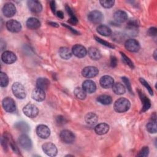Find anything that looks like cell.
<instances>
[{"instance_id":"1","label":"cell","mask_w":157,"mask_h":157,"mask_svg":"<svg viewBox=\"0 0 157 157\" xmlns=\"http://www.w3.org/2000/svg\"><path fill=\"white\" fill-rule=\"evenodd\" d=\"M131 104L128 99L124 98H120L118 99L114 103L113 107L116 112L118 113H123L126 112L130 108Z\"/></svg>"},{"instance_id":"2","label":"cell","mask_w":157,"mask_h":157,"mask_svg":"<svg viewBox=\"0 0 157 157\" xmlns=\"http://www.w3.org/2000/svg\"><path fill=\"white\" fill-rule=\"evenodd\" d=\"M12 90L14 96L18 99H23L26 96V92L24 86L19 82H15L12 85Z\"/></svg>"},{"instance_id":"3","label":"cell","mask_w":157,"mask_h":157,"mask_svg":"<svg viewBox=\"0 0 157 157\" xmlns=\"http://www.w3.org/2000/svg\"><path fill=\"white\" fill-rule=\"evenodd\" d=\"M23 112L26 116L31 118H35L39 113L37 107L32 104H28L26 105L23 109Z\"/></svg>"},{"instance_id":"4","label":"cell","mask_w":157,"mask_h":157,"mask_svg":"<svg viewBox=\"0 0 157 157\" xmlns=\"http://www.w3.org/2000/svg\"><path fill=\"white\" fill-rule=\"evenodd\" d=\"M2 107L4 109L9 113L13 112L16 109V105L14 100L10 98V97H6L5 98L2 102Z\"/></svg>"},{"instance_id":"5","label":"cell","mask_w":157,"mask_h":157,"mask_svg":"<svg viewBox=\"0 0 157 157\" xmlns=\"http://www.w3.org/2000/svg\"><path fill=\"white\" fill-rule=\"evenodd\" d=\"M42 147L44 152L49 156H55L57 155V148L55 145L51 142H46L44 144Z\"/></svg>"},{"instance_id":"6","label":"cell","mask_w":157,"mask_h":157,"mask_svg":"<svg viewBox=\"0 0 157 157\" xmlns=\"http://www.w3.org/2000/svg\"><path fill=\"white\" fill-rule=\"evenodd\" d=\"M59 137L62 142L65 144H71L75 140V135L69 130H63L60 132Z\"/></svg>"},{"instance_id":"7","label":"cell","mask_w":157,"mask_h":157,"mask_svg":"<svg viewBox=\"0 0 157 157\" xmlns=\"http://www.w3.org/2000/svg\"><path fill=\"white\" fill-rule=\"evenodd\" d=\"M103 15L99 10H93L88 15V18L90 21L94 24H98L102 21L103 20Z\"/></svg>"},{"instance_id":"8","label":"cell","mask_w":157,"mask_h":157,"mask_svg":"<svg viewBox=\"0 0 157 157\" xmlns=\"http://www.w3.org/2000/svg\"><path fill=\"white\" fill-rule=\"evenodd\" d=\"M37 135L41 139H47L50 135L49 128L44 124H40L36 128Z\"/></svg>"},{"instance_id":"9","label":"cell","mask_w":157,"mask_h":157,"mask_svg":"<svg viewBox=\"0 0 157 157\" xmlns=\"http://www.w3.org/2000/svg\"><path fill=\"white\" fill-rule=\"evenodd\" d=\"M125 48L131 52H137L140 49V44L135 39H130L127 40L124 44Z\"/></svg>"},{"instance_id":"10","label":"cell","mask_w":157,"mask_h":157,"mask_svg":"<svg viewBox=\"0 0 157 157\" xmlns=\"http://www.w3.org/2000/svg\"><path fill=\"white\" fill-rule=\"evenodd\" d=\"M98 69L94 66H87L83 69L82 74L86 78H93L98 74Z\"/></svg>"},{"instance_id":"11","label":"cell","mask_w":157,"mask_h":157,"mask_svg":"<svg viewBox=\"0 0 157 157\" xmlns=\"http://www.w3.org/2000/svg\"><path fill=\"white\" fill-rule=\"evenodd\" d=\"M2 12L6 17H12L16 13V7L12 2H7L2 7Z\"/></svg>"},{"instance_id":"12","label":"cell","mask_w":157,"mask_h":157,"mask_svg":"<svg viewBox=\"0 0 157 157\" xmlns=\"http://www.w3.org/2000/svg\"><path fill=\"white\" fill-rule=\"evenodd\" d=\"M72 53L78 58H83L87 54V50L83 45L76 44L72 47Z\"/></svg>"},{"instance_id":"13","label":"cell","mask_w":157,"mask_h":157,"mask_svg":"<svg viewBox=\"0 0 157 157\" xmlns=\"http://www.w3.org/2000/svg\"><path fill=\"white\" fill-rule=\"evenodd\" d=\"M18 142L20 146L25 150H29L32 147V142L30 138L26 134H21L18 138Z\"/></svg>"},{"instance_id":"14","label":"cell","mask_w":157,"mask_h":157,"mask_svg":"<svg viewBox=\"0 0 157 157\" xmlns=\"http://www.w3.org/2000/svg\"><path fill=\"white\" fill-rule=\"evenodd\" d=\"M1 59L4 63L10 64L16 61L17 56L10 51H5L1 55Z\"/></svg>"},{"instance_id":"15","label":"cell","mask_w":157,"mask_h":157,"mask_svg":"<svg viewBox=\"0 0 157 157\" xmlns=\"http://www.w3.org/2000/svg\"><path fill=\"white\" fill-rule=\"evenodd\" d=\"M6 28L12 33H18L21 29V25L15 20H10L6 23Z\"/></svg>"},{"instance_id":"16","label":"cell","mask_w":157,"mask_h":157,"mask_svg":"<svg viewBox=\"0 0 157 157\" xmlns=\"http://www.w3.org/2000/svg\"><path fill=\"white\" fill-rule=\"evenodd\" d=\"M99 83L101 86L105 89H107L112 87L114 84L113 78L110 75H104L100 79Z\"/></svg>"},{"instance_id":"17","label":"cell","mask_w":157,"mask_h":157,"mask_svg":"<svg viewBox=\"0 0 157 157\" xmlns=\"http://www.w3.org/2000/svg\"><path fill=\"white\" fill-rule=\"evenodd\" d=\"M27 5L29 9L34 13H39L42 9V6L41 3L38 1L29 0L27 2Z\"/></svg>"},{"instance_id":"18","label":"cell","mask_w":157,"mask_h":157,"mask_svg":"<svg viewBox=\"0 0 157 157\" xmlns=\"http://www.w3.org/2000/svg\"><path fill=\"white\" fill-rule=\"evenodd\" d=\"M82 88L86 93H92L96 91V85L95 83L91 80H86L83 82Z\"/></svg>"},{"instance_id":"19","label":"cell","mask_w":157,"mask_h":157,"mask_svg":"<svg viewBox=\"0 0 157 157\" xmlns=\"http://www.w3.org/2000/svg\"><path fill=\"white\" fill-rule=\"evenodd\" d=\"M45 94L44 90L36 88L32 92V98L36 101L41 102L45 99Z\"/></svg>"},{"instance_id":"20","label":"cell","mask_w":157,"mask_h":157,"mask_svg":"<svg viewBox=\"0 0 157 157\" xmlns=\"http://www.w3.org/2000/svg\"><path fill=\"white\" fill-rule=\"evenodd\" d=\"M139 93V97L142 101V102L143 103V106L142 108V112H144L145 111H147V110L149 109V108L151 106V103H150V101L149 100V99L140 90L138 91Z\"/></svg>"},{"instance_id":"21","label":"cell","mask_w":157,"mask_h":157,"mask_svg":"<svg viewBox=\"0 0 157 157\" xmlns=\"http://www.w3.org/2000/svg\"><path fill=\"white\" fill-rule=\"evenodd\" d=\"M26 26L29 29H37L40 26V22L38 19L34 17H31L26 21Z\"/></svg>"},{"instance_id":"22","label":"cell","mask_w":157,"mask_h":157,"mask_svg":"<svg viewBox=\"0 0 157 157\" xmlns=\"http://www.w3.org/2000/svg\"><path fill=\"white\" fill-rule=\"evenodd\" d=\"M114 20L118 23H123L128 20L127 13L123 10H117L113 14Z\"/></svg>"},{"instance_id":"23","label":"cell","mask_w":157,"mask_h":157,"mask_svg":"<svg viewBox=\"0 0 157 157\" xmlns=\"http://www.w3.org/2000/svg\"><path fill=\"white\" fill-rule=\"evenodd\" d=\"M109 126L105 123L98 124L94 128V131L98 135L105 134L109 131Z\"/></svg>"},{"instance_id":"24","label":"cell","mask_w":157,"mask_h":157,"mask_svg":"<svg viewBox=\"0 0 157 157\" xmlns=\"http://www.w3.org/2000/svg\"><path fill=\"white\" fill-rule=\"evenodd\" d=\"M87 53L90 58L93 60H98L101 58V53L100 51L96 47H90Z\"/></svg>"},{"instance_id":"25","label":"cell","mask_w":157,"mask_h":157,"mask_svg":"<svg viewBox=\"0 0 157 157\" xmlns=\"http://www.w3.org/2000/svg\"><path fill=\"white\" fill-rule=\"evenodd\" d=\"M50 85V81L47 78L40 77L36 80V87L42 90H47Z\"/></svg>"},{"instance_id":"26","label":"cell","mask_w":157,"mask_h":157,"mask_svg":"<svg viewBox=\"0 0 157 157\" xmlns=\"http://www.w3.org/2000/svg\"><path fill=\"white\" fill-rule=\"evenodd\" d=\"M85 120L88 124L94 126L98 122V116L94 113L90 112L85 115Z\"/></svg>"},{"instance_id":"27","label":"cell","mask_w":157,"mask_h":157,"mask_svg":"<svg viewBox=\"0 0 157 157\" xmlns=\"http://www.w3.org/2000/svg\"><path fill=\"white\" fill-rule=\"evenodd\" d=\"M96 30L99 34L104 36H109L112 34V31L110 28L104 25H101L98 26L96 28Z\"/></svg>"},{"instance_id":"28","label":"cell","mask_w":157,"mask_h":157,"mask_svg":"<svg viewBox=\"0 0 157 157\" xmlns=\"http://www.w3.org/2000/svg\"><path fill=\"white\" fill-rule=\"evenodd\" d=\"M59 54L62 58L64 59H68L71 58L72 53L67 47H63L59 48Z\"/></svg>"},{"instance_id":"29","label":"cell","mask_w":157,"mask_h":157,"mask_svg":"<svg viewBox=\"0 0 157 157\" xmlns=\"http://www.w3.org/2000/svg\"><path fill=\"white\" fill-rule=\"evenodd\" d=\"M112 90L114 93L118 95H121L126 92L125 87L120 83H115L112 86Z\"/></svg>"},{"instance_id":"30","label":"cell","mask_w":157,"mask_h":157,"mask_svg":"<svg viewBox=\"0 0 157 157\" xmlns=\"http://www.w3.org/2000/svg\"><path fill=\"white\" fill-rule=\"evenodd\" d=\"M97 101L103 105L110 104L112 102V99L109 95L102 94L97 98Z\"/></svg>"},{"instance_id":"31","label":"cell","mask_w":157,"mask_h":157,"mask_svg":"<svg viewBox=\"0 0 157 157\" xmlns=\"http://www.w3.org/2000/svg\"><path fill=\"white\" fill-rule=\"evenodd\" d=\"M74 93L76 96V98L80 100L85 99L86 96V93L82 88H80V87L75 88L74 91Z\"/></svg>"},{"instance_id":"32","label":"cell","mask_w":157,"mask_h":157,"mask_svg":"<svg viewBox=\"0 0 157 157\" xmlns=\"http://www.w3.org/2000/svg\"><path fill=\"white\" fill-rule=\"evenodd\" d=\"M147 130L151 134H155L156 132L157 129H156V121L151 120V121L147 123L146 125Z\"/></svg>"},{"instance_id":"33","label":"cell","mask_w":157,"mask_h":157,"mask_svg":"<svg viewBox=\"0 0 157 157\" xmlns=\"http://www.w3.org/2000/svg\"><path fill=\"white\" fill-rule=\"evenodd\" d=\"M138 28V23L137 21L136 20H131L127 23V29L131 32H135L137 31Z\"/></svg>"},{"instance_id":"34","label":"cell","mask_w":157,"mask_h":157,"mask_svg":"<svg viewBox=\"0 0 157 157\" xmlns=\"http://www.w3.org/2000/svg\"><path fill=\"white\" fill-rule=\"evenodd\" d=\"M9 83V78L7 75L2 72H1L0 73V85L2 87H6L7 86Z\"/></svg>"},{"instance_id":"35","label":"cell","mask_w":157,"mask_h":157,"mask_svg":"<svg viewBox=\"0 0 157 157\" xmlns=\"http://www.w3.org/2000/svg\"><path fill=\"white\" fill-rule=\"evenodd\" d=\"M15 126L21 132H27L29 130V126L25 122H18L15 124Z\"/></svg>"},{"instance_id":"36","label":"cell","mask_w":157,"mask_h":157,"mask_svg":"<svg viewBox=\"0 0 157 157\" xmlns=\"http://www.w3.org/2000/svg\"><path fill=\"white\" fill-rule=\"evenodd\" d=\"M99 2L102 7L109 9L112 7L114 5L115 1L113 0H101Z\"/></svg>"},{"instance_id":"37","label":"cell","mask_w":157,"mask_h":157,"mask_svg":"<svg viewBox=\"0 0 157 157\" xmlns=\"http://www.w3.org/2000/svg\"><path fill=\"white\" fill-rule=\"evenodd\" d=\"M121 57H122V59L123 61L124 62V63H126L127 65H128L131 68L133 69L134 67L133 63L131 61V60L127 56L125 55V54L123 52H120Z\"/></svg>"},{"instance_id":"38","label":"cell","mask_w":157,"mask_h":157,"mask_svg":"<svg viewBox=\"0 0 157 157\" xmlns=\"http://www.w3.org/2000/svg\"><path fill=\"white\" fill-rule=\"evenodd\" d=\"M94 38H95V39H96V41H98L99 43L101 44L102 45H105V47H107L110 48H115V46H114L113 45L111 44L110 43L107 42L104 40L103 39H101V38H99V37H96V36H94Z\"/></svg>"},{"instance_id":"39","label":"cell","mask_w":157,"mask_h":157,"mask_svg":"<svg viewBox=\"0 0 157 157\" xmlns=\"http://www.w3.org/2000/svg\"><path fill=\"white\" fill-rule=\"evenodd\" d=\"M139 81H140V83L148 90L149 93H150L151 95H153V90H152V88H151V86L149 85V84L148 83V82H147L145 79H144L143 78H140Z\"/></svg>"},{"instance_id":"40","label":"cell","mask_w":157,"mask_h":157,"mask_svg":"<svg viewBox=\"0 0 157 157\" xmlns=\"http://www.w3.org/2000/svg\"><path fill=\"white\" fill-rule=\"evenodd\" d=\"M149 153V149L148 147H144L139 152V153L137 155V156H140V157H145L147 156Z\"/></svg>"},{"instance_id":"41","label":"cell","mask_w":157,"mask_h":157,"mask_svg":"<svg viewBox=\"0 0 157 157\" xmlns=\"http://www.w3.org/2000/svg\"><path fill=\"white\" fill-rule=\"evenodd\" d=\"M121 78H122L123 82L125 83V85H126L127 88L128 89L129 91L132 93V90H131V83H130V82H129V79H128V78L125 77H122Z\"/></svg>"},{"instance_id":"42","label":"cell","mask_w":157,"mask_h":157,"mask_svg":"<svg viewBox=\"0 0 157 157\" xmlns=\"http://www.w3.org/2000/svg\"><path fill=\"white\" fill-rule=\"evenodd\" d=\"M56 123H58L59 124H63L66 123L67 121L66 118L61 115H59V116L56 117Z\"/></svg>"},{"instance_id":"43","label":"cell","mask_w":157,"mask_h":157,"mask_svg":"<svg viewBox=\"0 0 157 157\" xmlns=\"http://www.w3.org/2000/svg\"><path fill=\"white\" fill-rule=\"evenodd\" d=\"M157 33V29L155 27H151L148 29L147 34L150 36H155Z\"/></svg>"},{"instance_id":"44","label":"cell","mask_w":157,"mask_h":157,"mask_svg":"<svg viewBox=\"0 0 157 157\" xmlns=\"http://www.w3.org/2000/svg\"><path fill=\"white\" fill-rule=\"evenodd\" d=\"M110 66L112 67H115L117 65V58L114 56H112L110 58Z\"/></svg>"},{"instance_id":"45","label":"cell","mask_w":157,"mask_h":157,"mask_svg":"<svg viewBox=\"0 0 157 157\" xmlns=\"http://www.w3.org/2000/svg\"><path fill=\"white\" fill-rule=\"evenodd\" d=\"M66 9L67 12L68 14L69 15L70 18H74V17H76L75 15H74V13H73V12H72V9H71L70 7H69L68 6H66Z\"/></svg>"},{"instance_id":"46","label":"cell","mask_w":157,"mask_h":157,"mask_svg":"<svg viewBox=\"0 0 157 157\" xmlns=\"http://www.w3.org/2000/svg\"><path fill=\"white\" fill-rule=\"evenodd\" d=\"M63 26H65L66 28H68L73 34H78L79 33H78V31H77L75 29H73L72 28H71V26H68V25H66V24H64V23H62L61 24Z\"/></svg>"},{"instance_id":"47","label":"cell","mask_w":157,"mask_h":157,"mask_svg":"<svg viewBox=\"0 0 157 157\" xmlns=\"http://www.w3.org/2000/svg\"><path fill=\"white\" fill-rule=\"evenodd\" d=\"M68 22H69L70 24H72V25H75L78 23L77 18V17H74V18H70L68 20Z\"/></svg>"},{"instance_id":"48","label":"cell","mask_w":157,"mask_h":157,"mask_svg":"<svg viewBox=\"0 0 157 157\" xmlns=\"http://www.w3.org/2000/svg\"><path fill=\"white\" fill-rule=\"evenodd\" d=\"M50 8H51L52 12H53V13H55V11H56V6H55V1H50Z\"/></svg>"},{"instance_id":"49","label":"cell","mask_w":157,"mask_h":157,"mask_svg":"<svg viewBox=\"0 0 157 157\" xmlns=\"http://www.w3.org/2000/svg\"><path fill=\"white\" fill-rule=\"evenodd\" d=\"M56 15H57V16H58L59 18H61V19H63V18H64L63 13V12L61 11V10L58 11V12H56Z\"/></svg>"},{"instance_id":"50","label":"cell","mask_w":157,"mask_h":157,"mask_svg":"<svg viewBox=\"0 0 157 157\" xmlns=\"http://www.w3.org/2000/svg\"><path fill=\"white\" fill-rule=\"evenodd\" d=\"M48 24L52 26H54V27H58L59 26V25H58L56 23H54V22H48Z\"/></svg>"},{"instance_id":"51","label":"cell","mask_w":157,"mask_h":157,"mask_svg":"<svg viewBox=\"0 0 157 157\" xmlns=\"http://www.w3.org/2000/svg\"><path fill=\"white\" fill-rule=\"evenodd\" d=\"M153 57H154L155 59L156 60V50H155L154 53H153Z\"/></svg>"}]
</instances>
